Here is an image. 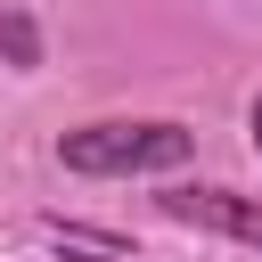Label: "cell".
Wrapping results in <instances>:
<instances>
[{"instance_id": "obj_1", "label": "cell", "mask_w": 262, "mask_h": 262, "mask_svg": "<svg viewBox=\"0 0 262 262\" xmlns=\"http://www.w3.org/2000/svg\"><path fill=\"white\" fill-rule=\"evenodd\" d=\"M196 156V131L180 123H82L57 139V164L66 172H90V180H123V172H172Z\"/></svg>"}, {"instance_id": "obj_2", "label": "cell", "mask_w": 262, "mask_h": 262, "mask_svg": "<svg viewBox=\"0 0 262 262\" xmlns=\"http://www.w3.org/2000/svg\"><path fill=\"white\" fill-rule=\"evenodd\" d=\"M172 221H196V229H221V237H246L262 246V205L254 196H229V188H172L164 196Z\"/></svg>"}, {"instance_id": "obj_3", "label": "cell", "mask_w": 262, "mask_h": 262, "mask_svg": "<svg viewBox=\"0 0 262 262\" xmlns=\"http://www.w3.org/2000/svg\"><path fill=\"white\" fill-rule=\"evenodd\" d=\"M0 57L8 66H41V25L25 8H0Z\"/></svg>"}, {"instance_id": "obj_4", "label": "cell", "mask_w": 262, "mask_h": 262, "mask_svg": "<svg viewBox=\"0 0 262 262\" xmlns=\"http://www.w3.org/2000/svg\"><path fill=\"white\" fill-rule=\"evenodd\" d=\"M246 123H254V147H262V98H254V115H246Z\"/></svg>"}]
</instances>
